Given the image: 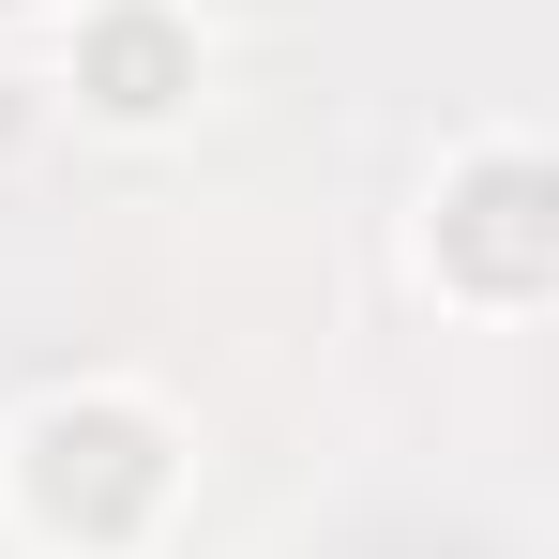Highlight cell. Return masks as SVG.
Listing matches in <instances>:
<instances>
[{"mask_svg": "<svg viewBox=\"0 0 559 559\" xmlns=\"http://www.w3.org/2000/svg\"><path fill=\"white\" fill-rule=\"evenodd\" d=\"M31 484H46V499H61V514H136V499H152V424H121V408H92V424H46V468H31Z\"/></svg>", "mask_w": 559, "mask_h": 559, "instance_id": "cell-1", "label": "cell"}, {"mask_svg": "<svg viewBox=\"0 0 559 559\" xmlns=\"http://www.w3.org/2000/svg\"><path fill=\"white\" fill-rule=\"evenodd\" d=\"M92 92H106V106H136V121H152V106L182 92V46H167L152 15H121V31H106V46H92Z\"/></svg>", "mask_w": 559, "mask_h": 559, "instance_id": "cell-3", "label": "cell"}, {"mask_svg": "<svg viewBox=\"0 0 559 559\" xmlns=\"http://www.w3.org/2000/svg\"><path fill=\"white\" fill-rule=\"evenodd\" d=\"M530 212H545V182H530V167H484V182H468V258H484L499 287L545 258V227H530Z\"/></svg>", "mask_w": 559, "mask_h": 559, "instance_id": "cell-2", "label": "cell"}]
</instances>
